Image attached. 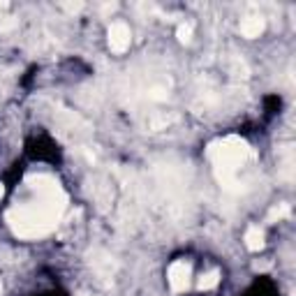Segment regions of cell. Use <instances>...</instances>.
I'll return each instance as SVG.
<instances>
[{
	"instance_id": "10",
	"label": "cell",
	"mask_w": 296,
	"mask_h": 296,
	"mask_svg": "<svg viewBox=\"0 0 296 296\" xmlns=\"http://www.w3.org/2000/svg\"><path fill=\"white\" fill-rule=\"evenodd\" d=\"M63 7H65V10H70V12H79V10H81V3H74V5H63Z\"/></svg>"
},
{
	"instance_id": "12",
	"label": "cell",
	"mask_w": 296,
	"mask_h": 296,
	"mask_svg": "<svg viewBox=\"0 0 296 296\" xmlns=\"http://www.w3.org/2000/svg\"><path fill=\"white\" fill-rule=\"evenodd\" d=\"M0 291H3V285H0Z\"/></svg>"
},
{
	"instance_id": "3",
	"label": "cell",
	"mask_w": 296,
	"mask_h": 296,
	"mask_svg": "<svg viewBox=\"0 0 296 296\" xmlns=\"http://www.w3.org/2000/svg\"><path fill=\"white\" fill-rule=\"evenodd\" d=\"M167 278H169V285L174 291H185L187 285H190V264L187 262H174L169 266V273H167Z\"/></svg>"
},
{
	"instance_id": "4",
	"label": "cell",
	"mask_w": 296,
	"mask_h": 296,
	"mask_svg": "<svg viewBox=\"0 0 296 296\" xmlns=\"http://www.w3.org/2000/svg\"><path fill=\"white\" fill-rule=\"evenodd\" d=\"M264 33V19L262 17H250L241 23V35L248 39H255Z\"/></svg>"
},
{
	"instance_id": "6",
	"label": "cell",
	"mask_w": 296,
	"mask_h": 296,
	"mask_svg": "<svg viewBox=\"0 0 296 296\" xmlns=\"http://www.w3.org/2000/svg\"><path fill=\"white\" fill-rule=\"evenodd\" d=\"M220 282V271H209L199 278V289L202 291H209V289H215Z\"/></svg>"
},
{
	"instance_id": "11",
	"label": "cell",
	"mask_w": 296,
	"mask_h": 296,
	"mask_svg": "<svg viewBox=\"0 0 296 296\" xmlns=\"http://www.w3.org/2000/svg\"><path fill=\"white\" fill-rule=\"evenodd\" d=\"M5 197V185H3V183H0V199Z\"/></svg>"
},
{
	"instance_id": "1",
	"label": "cell",
	"mask_w": 296,
	"mask_h": 296,
	"mask_svg": "<svg viewBox=\"0 0 296 296\" xmlns=\"http://www.w3.org/2000/svg\"><path fill=\"white\" fill-rule=\"evenodd\" d=\"M209 155L213 160L215 169H218V178L225 187L234 185V174L236 169L243 165V160L248 155V143L238 137H229L225 141L211 143Z\"/></svg>"
},
{
	"instance_id": "7",
	"label": "cell",
	"mask_w": 296,
	"mask_h": 296,
	"mask_svg": "<svg viewBox=\"0 0 296 296\" xmlns=\"http://www.w3.org/2000/svg\"><path fill=\"white\" fill-rule=\"evenodd\" d=\"M289 215V206L287 204H280V206H275V209H271L269 213V222H275V220H282Z\"/></svg>"
},
{
	"instance_id": "8",
	"label": "cell",
	"mask_w": 296,
	"mask_h": 296,
	"mask_svg": "<svg viewBox=\"0 0 296 296\" xmlns=\"http://www.w3.org/2000/svg\"><path fill=\"white\" fill-rule=\"evenodd\" d=\"M176 37H178V42H183V44H187L192 39V26L190 23H181L178 26V30H176Z\"/></svg>"
},
{
	"instance_id": "2",
	"label": "cell",
	"mask_w": 296,
	"mask_h": 296,
	"mask_svg": "<svg viewBox=\"0 0 296 296\" xmlns=\"http://www.w3.org/2000/svg\"><path fill=\"white\" fill-rule=\"evenodd\" d=\"M130 42H132V33H130V26L123 21H116L111 23L109 28V46L114 54H125L130 49Z\"/></svg>"
},
{
	"instance_id": "9",
	"label": "cell",
	"mask_w": 296,
	"mask_h": 296,
	"mask_svg": "<svg viewBox=\"0 0 296 296\" xmlns=\"http://www.w3.org/2000/svg\"><path fill=\"white\" fill-rule=\"evenodd\" d=\"M148 97H153V100H165L167 95L162 93V90H160V88H153V90H151V93H148Z\"/></svg>"
},
{
	"instance_id": "5",
	"label": "cell",
	"mask_w": 296,
	"mask_h": 296,
	"mask_svg": "<svg viewBox=\"0 0 296 296\" xmlns=\"http://www.w3.org/2000/svg\"><path fill=\"white\" fill-rule=\"evenodd\" d=\"M245 245H248V250L250 253H259L264 248V231L259 229V227H248V231H245Z\"/></svg>"
}]
</instances>
